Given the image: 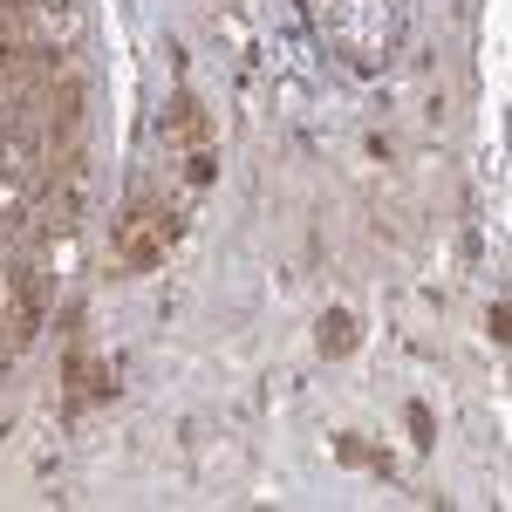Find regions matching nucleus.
Listing matches in <instances>:
<instances>
[{"label":"nucleus","instance_id":"f03ea898","mask_svg":"<svg viewBox=\"0 0 512 512\" xmlns=\"http://www.w3.org/2000/svg\"><path fill=\"white\" fill-rule=\"evenodd\" d=\"M349 342H355L349 315H328V321H321V349H335V355H342V349H349Z\"/></svg>","mask_w":512,"mask_h":512},{"label":"nucleus","instance_id":"f257e3e1","mask_svg":"<svg viewBox=\"0 0 512 512\" xmlns=\"http://www.w3.org/2000/svg\"><path fill=\"white\" fill-rule=\"evenodd\" d=\"M164 253H171V212H144V205H137V212L123 219V260H130V267H158Z\"/></svg>","mask_w":512,"mask_h":512}]
</instances>
